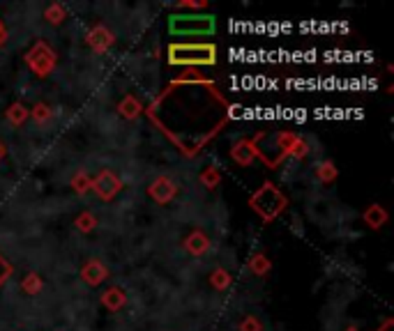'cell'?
Returning <instances> with one entry per match:
<instances>
[{
	"instance_id": "obj_1",
	"label": "cell",
	"mask_w": 394,
	"mask_h": 331,
	"mask_svg": "<svg viewBox=\"0 0 394 331\" xmlns=\"http://www.w3.org/2000/svg\"><path fill=\"white\" fill-rule=\"evenodd\" d=\"M155 104L150 106L148 117L162 127L185 155H199L203 145L219 134L228 117V104L212 83L203 81H175Z\"/></svg>"
},
{
	"instance_id": "obj_2",
	"label": "cell",
	"mask_w": 394,
	"mask_h": 331,
	"mask_svg": "<svg viewBox=\"0 0 394 331\" xmlns=\"http://www.w3.org/2000/svg\"><path fill=\"white\" fill-rule=\"evenodd\" d=\"M295 134H288V131H272V134H259L252 138L256 157H261L270 168H277V166L288 157V150L295 141Z\"/></svg>"
},
{
	"instance_id": "obj_3",
	"label": "cell",
	"mask_w": 394,
	"mask_h": 331,
	"mask_svg": "<svg viewBox=\"0 0 394 331\" xmlns=\"http://www.w3.org/2000/svg\"><path fill=\"white\" fill-rule=\"evenodd\" d=\"M286 205H288V198L281 194L272 182H263L261 187L249 196V207L265 223H272L274 218L286 209Z\"/></svg>"
},
{
	"instance_id": "obj_4",
	"label": "cell",
	"mask_w": 394,
	"mask_h": 331,
	"mask_svg": "<svg viewBox=\"0 0 394 331\" xmlns=\"http://www.w3.org/2000/svg\"><path fill=\"white\" fill-rule=\"evenodd\" d=\"M168 62L178 67H196V65H215L217 49L215 44H171L168 46Z\"/></svg>"
},
{
	"instance_id": "obj_5",
	"label": "cell",
	"mask_w": 394,
	"mask_h": 331,
	"mask_svg": "<svg viewBox=\"0 0 394 331\" xmlns=\"http://www.w3.org/2000/svg\"><path fill=\"white\" fill-rule=\"evenodd\" d=\"M168 28L173 35H182V37H196V35H210L215 32V16H206V14H175L168 19Z\"/></svg>"
},
{
	"instance_id": "obj_6",
	"label": "cell",
	"mask_w": 394,
	"mask_h": 331,
	"mask_svg": "<svg viewBox=\"0 0 394 331\" xmlns=\"http://www.w3.org/2000/svg\"><path fill=\"white\" fill-rule=\"evenodd\" d=\"M25 65L35 76L47 78L56 69V53L47 42H35L32 49L25 53Z\"/></svg>"
},
{
	"instance_id": "obj_7",
	"label": "cell",
	"mask_w": 394,
	"mask_h": 331,
	"mask_svg": "<svg viewBox=\"0 0 394 331\" xmlns=\"http://www.w3.org/2000/svg\"><path fill=\"white\" fill-rule=\"evenodd\" d=\"M148 196L153 198L157 205H168L178 196V187H175V182L171 180V177L160 175L148 184Z\"/></svg>"
},
{
	"instance_id": "obj_8",
	"label": "cell",
	"mask_w": 394,
	"mask_h": 331,
	"mask_svg": "<svg viewBox=\"0 0 394 331\" xmlns=\"http://www.w3.org/2000/svg\"><path fill=\"white\" fill-rule=\"evenodd\" d=\"M93 191L102 198V201H111V198H116L122 191V182H120V177L116 173H111V170H102V173L93 180Z\"/></svg>"
},
{
	"instance_id": "obj_9",
	"label": "cell",
	"mask_w": 394,
	"mask_h": 331,
	"mask_svg": "<svg viewBox=\"0 0 394 331\" xmlns=\"http://www.w3.org/2000/svg\"><path fill=\"white\" fill-rule=\"evenodd\" d=\"M85 42H88V46H90L93 51L107 53L111 46H113L116 37H113V32L107 28V25L97 23V25H93V28H90L88 32H85Z\"/></svg>"
},
{
	"instance_id": "obj_10",
	"label": "cell",
	"mask_w": 394,
	"mask_h": 331,
	"mask_svg": "<svg viewBox=\"0 0 394 331\" xmlns=\"http://www.w3.org/2000/svg\"><path fill=\"white\" fill-rule=\"evenodd\" d=\"M81 279L85 281V286L100 288L102 283L109 279L107 264H104L102 260H97V258H90V260H85V264L81 267Z\"/></svg>"
},
{
	"instance_id": "obj_11",
	"label": "cell",
	"mask_w": 394,
	"mask_h": 331,
	"mask_svg": "<svg viewBox=\"0 0 394 331\" xmlns=\"http://www.w3.org/2000/svg\"><path fill=\"white\" fill-rule=\"evenodd\" d=\"M231 159L242 168H247V166H252V161L256 159V150H254V143L247 141V138H242L231 148Z\"/></svg>"
},
{
	"instance_id": "obj_12",
	"label": "cell",
	"mask_w": 394,
	"mask_h": 331,
	"mask_svg": "<svg viewBox=\"0 0 394 331\" xmlns=\"http://www.w3.org/2000/svg\"><path fill=\"white\" fill-rule=\"evenodd\" d=\"M185 251L187 253H192V255H203V253H208V249H210V237L203 233V230H192L187 237H185Z\"/></svg>"
},
{
	"instance_id": "obj_13",
	"label": "cell",
	"mask_w": 394,
	"mask_h": 331,
	"mask_svg": "<svg viewBox=\"0 0 394 331\" xmlns=\"http://www.w3.org/2000/svg\"><path fill=\"white\" fill-rule=\"evenodd\" d=\"M362 221H364L371 230H380V228L385 226V221H387V209L383 207V205L373 203V205H369V207L364 209Z\"/></svg>"
},
{
	"instance_id": "obj_14",
	"label": "cell",
	"mask_w": 394,
	"mask_h": 331,
	"mask_svg": "<svg viewBox=\"0 0 394 331\" xmlns=\"http://www.w3.org/2000/svg\"><path fill=\"white\" fill-rule=\"evenodd\" d=\"M124 304H127V295L120 288H109L102 293V306L111 313H118L120 308H124Z\"/></svg>"
},
{
	"instance_id": "obj_15",
	"label": "cell",
	"mask_w": 394,
	"mask_h": 331,
	"mask_svg": "<svg viewBox=\"0 0 394 331\" xmlns=\"http://www.w3.org/2000/svg\"><path fill=\"white\" fill-rule=\"evenodd\" d=\"M118 113H120L124 120H136L143 113V104L136 99L134 95H124L118 104Z\"/></svg>"
},
{
	"instance_id": "obj_16",
	"label": "cell",
	"mask_w": 394,
	"mask_h": 331,
	"mask_svg": "<svg viewBox=\"0 0 394 331\" xmlns=\"http://www.w3.org/2000/svg\"><path fill=\"white\" fill-rule=\"evenodd\" d=\"M272 269V260L267 258L265 253H254L252 258H249V271H252L254 276H267Z\"/></svg>"
},
{
	"instance_id": "obj_17",
	"label": "cell",
	"mask_w": 394,
	"mask_h": 331,
	"mask_svg": "<svg viewBox=\"0 0 394 331\" xmlns=\"http://www.w3.org/2000/svg\"><path fill=\"white\" fill-rule=\"evenodd\" d=\"M5 117H8L10 124H14V127H21V124L30 117V111L25 109V106L21 102H14L8 109V113H5Z\"/></svg>"
},
{
	"instance_id": "obj_18",
	"label": "cell",
	"mask_w": 394,
	"mask_h": 331,
	"mask_svg": "<svg viewBox=\"0 0 394 331\" xmlns=\"http://www.w3.org/2000/svg\"><path fill=\"white\" fill-rule=\"evenodd\" d=\"M337 175H339V170L332 161H320L316 166V177L323 184H332L334 180H337Z\"/></svg>"
},
{
	"instance_id": "obj_19",
	"label": "cell",
	"mask_w": 394,
	"mask_h": 331,
	"mask_svg": "<svg viewBox=\"0 0 394 331\" xmlns=\"http://www.w3.org/2000/svg\"><path fill=\"white\" fill-rule=\"evenodd\" d=\"M201 184L206 189H217L221 184V170L217 168V166H208L201 173Z\"/></svg>"
},
{
	"instance_id": "obj_20",
	"label": "cell",
	"mask_w": 394,
	"mask_h": 331,
	"mask_svg": "<svg viewBox=\"0 0 394 331\" xmlns=\"http://www.w3.org/2000/svg\"><path fill=\"white\" fill-rule=\"evenodd\" d=\"M42 288H44V281H42V276L35 274V271L25 274V279L21 281V290L25 295H39V290Z\"/></svg>"
},
{
	"instance_id": "obj_21",
	"label": "cell",
	"mask_w": 394,
	"mask_h": 331,
	"mask_svg": "<svg viewBox=\"0 0 394 331\" xmlns=\"http://www.w3.org/2000/svg\"><path fill=\"white\" fill-rule=\"evenodd\" d=\"M44 19L51 23V25H61L65 19H67V12L61 3H51L47 10H44Z\"/></svg>"
},
{
	"instance_id": "obj_22",
	"label": "cell",
	"mask_w": 394,
	"mask_h": 331,
	"mask_svg": "<svg viewBox=\"0 0 394 331\" xmlns=\"http://www.w3.org/2000/svg\"><path fill=\"white\" fill-rule=\"evenodd\" d=\"M74 226L81 230V233H93V230L97 228V216L93 214V212L85 209L74 218Z\"/></svg>"
},
{
	"instance_id": "obj_23",
	"label": "cell",
	"mask_w": 394,
	"mask_h": 331,
	"mask_svg": "<svg viewBox=\"0 0 394 331\" xmlns=\"http://www.w3.org/2000/svg\"><path fill=\"white\" fill-rule=\"evenodd\" d=\"M231 274L224 269V267H217L212 274H210V286H212L215 290H226L228 286H231Z\"/></svg>"
},
{
	"instance_id": "obj_24",
	"label": "cell",
	"mask_w": 394,
	"mask_h": 331,
	"mask_svg": "<svg viewBox=\"0 0 394 331\" xmlns=\"http://www.w3.org/2000/svg\"><path fill=\"white\" fill-rule=\"evenodd\" d=\"M72 189H74L78 196L88 194V191H93V177L88 173H76L72 177Z\"/></svg>"
},
{
	"instance_id": "obj_25",
	"label": "cell",
	"mask_w": 394,
	"mask_h": 331,
	"mask_svg": "<svg viewBox=\"0 0 394 331\" xmlns=\"http://www.w3.org/2000/svg\"><path fill=\"white\" fill-rule=\"evenodd\" d=\"M307 155H309V145H307V141H302V138L298 136L291 145V150H288V157L293 159H305Z\"/></svg>"
},
{
	"instance_id": "obj_26",
	"label": "cell",
	"mask_w": 394,
	"mask_h": 331,
	"mask_svg": "<svg viewBox=\"0 0 394 331\" xmlns=\"http://www.w3.org/2000/svg\"><path fill=\"white\" fill-rule=\"evenodd\" d=\"M30 115H32V120H35L37 124H44V122L51 120V109H49L47 104H37L35 109L30 111Z\"/></svg>"
},
{
	"instance_id": "obj_27",
	"label": "cell",
	"mask_w": 394,
	"mask_h": 331,
	"mask_svg": "<svg viewBox=\"0 0 394 331\" xmlns=\"http://www.w3.org/2000/svg\"><path fill=\"white\" fill-rule=\"evenodd\" d=\"M240 331H263V324L256 315H247L245 320L240 322Z\"/></svg>"
},
{
	"instance_id": "obj_28",
	"label": "cell",
	"mask_w": 394,
	"mask_h": 331,
	"mask_svg": "<svg viewBox=\"0 0 394 331\" xmlns=\"http://www.w3.org/2000/svg\"><path fill=\"white\" fill-rule=\"evenodd\" d=\"M12 271H14V269H12V264H10L8 260H5L3 255H0V286H3V283L10 279Z\"/></svg>"
},
{
	"instance_id": "obj_29",
	"label": "cell",
	"mask_w": 394,
	"mask_h": 331,
	"mask_svg": "<svg viewBox=\"0 0 394 331\" xmlns=\"http://www.w3.org/2000/svg\"><path fill=\"white\" fill-rule=\"evenodd\" d=\"M206 0H185V3H180L182 10H203L206 8Z\"/></svg>"
},
{
	"instance_id": "obj_30",
	"label": "cell",
	"mask_w": 394,
	"mask_h": 331,
	"mask_svg": "<svg viewBox=\"0 0 394 331\" xmlns=\"http://www.w3.org/2000/svg\"><path fill=\"white\" fill-rule=\"evenodd\" d=\"M378 331H394V317H385V320L380 322Z\"/></svg>"
},
{
	"instance_id": "obj_31",
	"label": "cell",
	"mask_w": 394,
	"mask_h": 331,
	"mask_svg": "<svg viewBox=\"0 0 394 331\" xmlns=\"http://www.w3.org/2000/svg\"><path fill=\"white\" fill-rule=\"evenodd\" d=\"M5 155H8V148H5V143L0 141V161H3V159H5Z\"/></svg>"
},
{
	"instance_id": "obj_32",
	"label": "cell",
	"mask_w": 394,
	"mask_h": 331,
	"mask_svg": "<svg viewBox=\"0 0 394 331\" xmlns=\"http://www.w3.org/2000/svg\"><path fill=\"white\" fill-rule=\"evenodd\" d=\"M5 35H8V32H5V28H3V25H0V44L5 42Z\"/></svg>"
},
{
	"instance_id": "obj_33",
	"label": "cell",
	"mask_w": 394,
	"mask_h": 331,
	"mask_svg": "<svg viewBox=\"0 0 394 331\" xmlns=\"http://www.w3.org/2000/svg\"><path fill=\"white\" fill-rule=\"evenodd\" d=\"M344 331H360V329H358V327H346Z\"/></svg>"
}]
</instances>
